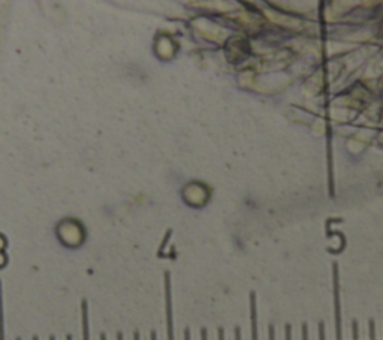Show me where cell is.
Segmentation results:
<instances>
[{
	"label": "cell",
	"mask_w": 383,
	"mask_h": 340,
	"mask_svg": "<svg viewBox=\"0 0 383 340\" xmlns=\"http://www.w3.org/2000/svg\"><path fill=\"white\" fill-rule=\"evenodd\" d=\"M165 306H167V328L168 340H174V318H172V297H171V273L165 271Z\"/></svg>",
	"instance_id": "1"
},
{
	"label": "cell",
	"mask_w": 383,
	"mask_h": 340,
	"mask_svg": "<svg viewBox=\"0 0 383 340\" xmlns=\"http://www.w3.org/2000/svg\"><path fill=\"white\" fill-rule=\"evenodd\" d=\"M81 318H83V340H90V327H88V304L81 301Z\"/></svg>",
	"instance_id": "2"
},
{
	"label": "cell",
	"mask_w": 383,
	"mask_h": 340,
	"mask_svg": "<svg viewBox=\"0 0 383 340\" xmlns=\"http://www.w3.org/2000/svg\"><path fill=\"white\" fill-rule=\"evenodd\" d=\"M0 340H5V322H3V298H2V282H0Z\"/></svg>",
	"instance_id": "3"
},
{
	"label": "cell",
	"mask_w": 383,
	"mask_h": 340,
	"mask_svg": "<svg viewBox=\"0 0 383 340\" xmlns=\"http://www.w3.org/2000/svg\"><path fill=\"white\" fill-rule=\"evenodd\" d=\"M184 340H190V331L189 330L184 331Z\"/></svg>",
	"instance_id": "4"
},
{
	"label": "cell",
	"mask_w": 383,
	"mask_h": 340,
	"mask_svg": "<svg viewBox=\"0 0 383 340\" xmlns=\"http://www.w3.org/2000/svg\"><path fill=\"white\" fill-rule=\"evenodd\" d=\"M201 336H202V340H207V331L202 330V331H201Z\"/></svg>",
	"instance_id": "5"
},
{
	"label": "cell",
	"mask_w": 383,
	"mask_h": 340,
	"mask_svg": "<svg viewBox=\"0 0 383 340\" xmlns=\"http://www.w3.org/2000/svg\"><path fill=\"white\" fill-rule=\"evenodd\" d=\"M218 340H223V331L222 330L218 331Z\"/></svg>",
	"instance_id": "6"
},
{
	"label": "cell",
	"mask_w": 383,
	"mask_h": 340,
	"mask_svg": "<svg viewBox=\"0 0 383 340\" xmlns=\"http://www.w3.org/2000/svg\"><path fill=\"white\" fill-rule=\"evenodd\" d=\"M117 340H123V334H122V333L117 334Z\"/></svg>",
	"instance_id": "7"
},
{
	"label": "cell",
	"mask_w": 383,
	"mask_h": 340,
	"mask_svg": "<svg viewBox=\"0 0 383 340\" xmlns=\"http://www.w3.org/2000/svg\"><path fill=\"white\" fill-rule=\"evenodd\" d=\"M133 340H139V334H138V333L133 334Z\"/></svg>",
	"instance_id": "8"
},
{
	"label": "cell",
	"mask_w": 383,
	"mask_h": 340,
	"mask_svg": "<svg viewBox=\"0 0 383 340\" xmlns=\"http://www.w3.org/2000/svg\"><path fill=\"white\" fill-rule=\"evenodd\" d=\"M151 340H156V333L154 331L151 333Z\"/></svg>",
	"instance_id": "9"
},
{
	"label": "cell",
	"mask_w": 383,
	"mask_h": 340,
	"mask_svg": "<svg viewBox=\"0 0 383 340\" xmlns=\"http://www.w3.org/2000/svg\"><path fill=\"white\" fill-rule=\"evenodd\" d=\"M100 340H106V336H105V334H100Z\"/></svg>",
	"instance_id": "10"
},
{
	"label": "cell",
	"mask_w": 383,
	"mask_h": 340,
	"mask_svg": "<svg viewBox=\"0 0 383 340\" xmlns=\"http://www.w3.org/2000/svg\"><path fill=\"white\" fill-rule=\"evenodd\" d=\"M237 340H240V333H238V330H237Z\"/></svg>",
	"instance_id": "11"
},
{
	"label": "cell",
	"mask_w": 383,
	"mask_h": 340,
	"mask_svg": "<svg viewBox=\"0 0 383 340\" xmlns=\"http://www.w3.org/2000/svg\"><path fill=\"white\" fill-rule=\"evenodd\" d=\"M66 340H72V337H71V336H68V337H66Z\"/></svg>",
	"instance_id": "12"
},
{
	"label": "cell",
	"mask_w": 383,
	"mask_h": 340,
	"mask_svg": "<svg viewBox=\"0 0 383 340\" xmlns=\"http://www.w3.org/2000/svg\"><path fill=\"white\" fill-rule=\"evenodd\" d=\"M49 340H54V337H52V336H51V337H49Z\"/></svg>",
	"instance_id": "13"
},
{
	"label": "cell",
	"mask_w": 383,
	"mask_h": 340,
	"mask_svg": "<svg viewBox=\"0 0 383 340\" xmlns=\"http://www.w3.org/2000/svg\"><path fill=\"white\" fill-rule=\"evenodd\" d=\"M33 340H38V337H33Z\"/></svg>",
	"instance_id": "14"
},
{
	"label": "cell",
	"mask_w": 383,
	"mask_h": 340,
	"mask_svg": "<svg viewBox=\"0 0 383 340\" xmlns=\"http://www.w3.org/2000/svg\"><path fill=\"white\" fill-rule=\"evenodd\" d=\"M17 340H21V339H17Z\"/></svg>",
	"instance_id": "15"
}]
</instances>
